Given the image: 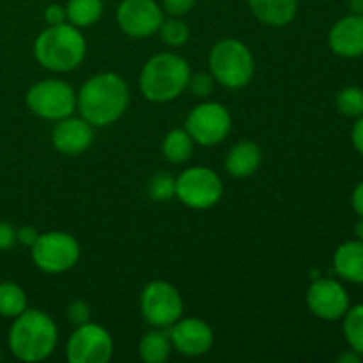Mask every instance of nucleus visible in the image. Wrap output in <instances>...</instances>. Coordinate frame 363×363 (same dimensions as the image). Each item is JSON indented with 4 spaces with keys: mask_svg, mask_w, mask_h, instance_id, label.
<instances>
[{
    "mask_svg": "<svg viewBox=\"0 0 363 363\" xmlns=\"http://www.w3.org/2000/svg\"><path fill=\"white\" fill-rule=\"evenodd\" d=\"M333 268L340 279L363 284V241H346L333 255Z\"/></svg>",
    "mask_w": 363,
    "mask_h": 363,
    "instance_id": "17",
    "label": "nucleus"
},
{
    "mask_svg": "<svg viewBox=\"0 0 363 363\" xmlns=\"http://www.w3.org/2000/svg\"><path fill=\"white\" fill-rule=\"evenodd\" d=\"M16 241V230L6 222H0V252L11 248Z\"/></svg>",
    "mask_w": 363,
    "mask_h": 363,
    "instance_id": "32",
    "label": "nucleus"
},
{
    "mask_svg": "<svg viewBox=\"0 0 363 363\" xmlns=\"http://www.w3.org/2000/svg\"><path fill=\"white\" fill-rule=\"evenodd\" d=\"M233 119L229 110L216 101L195 106L186 119V131L201 145H216L229 135Z\"/></svg>",
    "mask_w": 363,
    "mask_h": 363,
    "instance_id": "11",
    "label": "nucleus"
},
{
    "mask_svg": "<svg viewBox=\"0 0 363 363\" xmlns=\"http://www.w3.org/2000/svg\"><path fill=\"white\" fill-rule=\"evenodd\" d=\"M67 20L78 28L91 27L101 18L103 0H69L66 6Z\"/></svg>",
    "mask_w": 363,
    "mask_h": 363,
    "instance_id": "21",
    "label": "nucleus"
},
{
    "mask_svg": "<svg viewBox=\"0 0 363 363\" xmlns=\"http://www.w3.org/2000/svg\"><path fill=\"white\" fill-rule=\"evenodd\" d=\"M140 311L151 326L170 328L183 315V298L172 284L155 280L142 291Z\"/></svg>",
    "mask_w": 363,
    "mask_h": 363,
    "instance_id": "9",
    "label": "nucleus"
},
{
    "mask_svg": "<svg viewBox=\"0 0 363 363\" xmlns=\"http://www.w3.org/2000/svg\"><path fill=\"white\" fill-rule=\"evenodd\" d=\"M337 108L347 117H360L363 113V89L346 87L337 94Z\"/></svg>",
    "mask_w": 363,
    "mask_h": 363,
    "instance_id": "26",
    "label": "nucleus"
},
{
    "mask_svg": "<svg viewBox=\"0 0 363 363\" xmlns=\"http://www.w3.org/2000/svg\"><path fill=\"white\" fill-rule=\"evenodd\" d=\"M223 184L218 174L206 167H191L176 177V197L191 209H209L220 202Z\"/></svg>",
    "mask_w": 363,
    "mask_h": 363,
    "instance_id": "8",
    "label": "nucleus"
},
{
    "mask_svg": "<svg viewBox=\"0 0 363 363\" xmlns=\"http://www.w3.org/2000/svg\"><path fill=\"white\" fill-rule=\"evenodd\" d=\"M172 342H170L169 333L160 332H149L142 337L140 344H138V353L145 363H163L170 358L172 353Z\"/></svg>",
    "mask_w": 363,
    "mask_h": 363,
    "instance_id": "20",
    "label": "nucleus"
},
{
    "mask_svg": "<svg viewBox=\"0 0 363 363\" xmlns=\"http://www.w3.org/2000/svg\"><path fill=\"white\" fill-rule=\"evenodd\" d=\"M160 38L165 45L169 46H181L188 41L190 38V28L184 21L177 20V18H170V20H163L158 28Z\"/></svg>",
    "mask_w": 363,
    "mask_h": 363,
    "instance_id": "25",
    "label": "nucleus"
},
{
    "mask_svg": "<svg viewBox=\"0 0 363 363\" xmlns=\"http://www.w3.org/2000/svg\"><path fill=\"white\" fill-rule=\"evenodd\" d=\"M351 204H353L354 211L363 218V181L354 188L353 195H351Z\"/></svg>",
    "mask_w": 363,
    "mask_h": 363,
    "instance_id": "35",
    "label": "nucleus"
},
{
    "mask_svg": "<svg viewBox=\"0 0 363 363\" xmlns=\"http://www.w3.org/2000/svg\"><path fill=\"white\" fill-rule=\"evenodd\" d=\"M351 140H353L354 149L363 156V113L358 117L357 123H354L353 131H351Z\"/></svg>",
    "mask_w": 363,
    "mask_h": 363,
    "instance_id": "34",
    "label": "nucleus"
},
{
    "mask_svg": "<svg viewBox=\"0 0 363 363\" xmlns=\"http://www.w3.org/2000/svg\"><path fill=\"white\" fill-rule=\"evenodd\" d=\"M163 20V9L155 0H123L117 7V23L130 38H149Z\"/></svg>",
    "mask_w": 363,
    "mask_h": 363,
    "instance_id": "12",
    "label": "nucleus"
},
{
    "mask_svg": "<svg viewBox=\"0 0 363 363\" xmlns=\"http://www.w3.org/2000/svg\"><path fill=\"white\" fill-rule=\"evenodd\" d=\"M163 156L172 163H184L194 152V138L186 130H172L163 138Z\"/></svg>",
    "mask_w": 363,
    "mask_h": 363,
    "instance_id": "22",
    "label": "nucleus"
},
{
    "mask_svg": "<svg viewBox=\"0 0 363 363\" xmlns=\"http://www.w3.org/2000/svg\"><path fill=\"white\" fill-rule=\"evenodd\" d=\"M330 48L333 53L346 59H357L363 55V16L350 14L337 21L328 35Z\"/></svg>",
    "mask_w": 363,
    "mask_h": 363,
    "instance_id": "16",
    "label": "nucleus"
},
{
    "mask_svg": "<svg viewBox=\"0 0 363 363\" xmlns=\"http://www.w3.org/2000/svg\"><path fill=\"white\" fill-rule=\"evenodd\" d=\"M147 191L155 201H169V199L176 197V177L170 176L169 172L156 174L149 181Z\"/></svg>",
    "mask_w": 363,
    "mask_h": 363,
    "instance_id": "27",
    "label": "nucleus"
},
{
    "mask_svg": "<svg viewBox=\"0 0 363 363\" xmlns=\"http://www.w3.org/2000/svg\"><path fill=\"white\" fill-rule=\"evenodd\" d=\"M130 89L121 74L99 73L89 78L77 94V108L92 126L103 128L116 123L126 112Z\"/></svg>",
    "mask_w": 363,
    "mask_h": 363,
    "instance_id": "1",
    "label": "nucleus"
},
{
    "mask_svg": "<svg viewBox=\"0 0 363 363\" xmlns=\"http://www.w3.org/2000/svg\"><path fill=\"white\" fill-rule=\"evenodd\" d=\"M32 261L45 273H64L80 259V245L71 234L53 230L39 234L30 247Z\"/></svg>",
    "mask_w": 363,
    "mask_h": 363,
    "instance_id": "7",
    "label": "nucleus"
},
{
    "mask_svg": "<svg viewBox=\"0 0 363 363\" xmlns=\"http://www.w3.org/2000/svg\"><path fill=\"white\" fill-rule=\"evenodd\" d=\"M0 360H2V351H0Z\"/></svg>",
    "mask_w": 363,
    "mask_h": 363,
    "instance_id": "39",
    "label": "nucleus"
},
{
    "mask_svg": "<svg viewBox=\"0 0 363 363\" xmlns=\"http://www.w3.org/2000/svg\"><path fill=\"white\" fill-rule=\"evenodd\" d=\"M27 105L43 119L60 121L69 117L77 108V92L67 82L46 78L28 89Z\"/></svg>",
    "mask_w": 363,
    "mask_h": 363,
    "instance_id": "6",
    "label": "nucleus"
},
{
    "mask_svg": "<svg viewBox=\"0 0 363 363\" xmlns=\"http://www.w3.org/2000/svg\"><path fill=\"white\" fill-rule=\"evenodd\" d=\"M38 238H39V233L30 225L20 227V229L16 230V241H20V243L25 245V247H32V245L38 241Z\"/></svg>",
    "mask_w": 363,
    "mask_h": 363,
    "instance_id": "33",
    "label": "nucleus"
},
{
    "mask_svg": "<svg viewBox=\"0 0 363 363\" xmlns=\"http://www.w3.org/2000/svg\"><path fill=\"white\" fill-rule=\"evenodd\" d=\"M261 149L254 142H240L233 145L225 158V169L233 177H248L261 165Z\"/></svg>",
    "mask_w": 363,
    "mask_h": 363,
    "instance_id": "19",
    "label": "nucleus"
},
{
    "mask_svg": "<svg viewBox=\"0 0 363 363\" xmlns=\"http://www.w3.org/2000/svg\"><path fill=\"white\" fill-rule=\"evenodd\" d=\"M85 50L84 35L71 23L48 25L34 43L35 60L53 73H67L80 66Z\"/></svg>",
    "mask_w": 363,
    "mask_h": 363,
    "instance_id": "3",
    "label": "nucleus"
},
{
    "mask_svg": "<svg viewBox=\"0 0 363 363\" xmlns=\"http://www.w3.org/2000/svg\"><path fill=\"white\" fill-rule=\"evenodd\" d=\"M307 305L311 312L325 321L342 319L350 308V296L340 282L333 279H318L307 291Z\"/></svg>",
    "mask_w": 363,
    "mask_h": 363,
    "instance_id": "13",
    "label": "nucleus"
},
{
    "mask_svg": "<svg viewBox=\"0 0 363 363\" xmlns=\"http://www.w3.org/2000/svg\"><path fill=\"white\" fill-rule=\"evenodd\" d=\"M190 74V64L183 57L176 53H158L142 67L140 91L149 101H172L188 87Z\"/></svg>",
    "mask_w": 363,
    "mask_h": 363,
    "instance_id": "4",
    "label": "nucleus"
},
{
    "mask_svg": "<svg viewBox=\"0 0 363 363\" xmlns=\"http://www.w3.org/2000/svg\"><path fill=\"white\" fill-rule=\"evenodd\" d=\"M344 337L351 350L363 358V303L350 307L344 314Z\"/></svg>",
    "mask_w": 363,
    "mask_h": 363,
    "instance_id": "24",
    "label": "nucleus"
},
{
    "mask_svg": "<svg viewBox=\"0 0 363 363\" xmlns=\"http://www.w3.org/2000/svg\"><path fill=\"white\" fill-rule=\"evenodd\" d=\"M92 124L87 123L84 117H64L57 121V126L52 133V142L55 149L62 155H82L91 147L94 140V130Z\"/></svg>",
    "mask_w": 363,
    "mask_h": 363,
    "instance_id": "15",
    "label": "nucleus"
},
{
    "mask_svg": "<svg viewBox=\"0 0 363 363\" xmlns=\"http://www.w3.org/2000/svg\"><path fill=\"white\" fill-rule=\"evenodd\" d=\"M195 2L197 0H163V9L172 16H183L195 6Z\"/></svg>",
    "mask_w": 363,
    "mask_h": 363,
    "instance_id": "30",
    "label": "nucleus"
},
{
    "mask_svg": "<svg viewBox=\"0 0 363 363\" xmlns=\"http://www.w3.org/2000/svg\"><path fill=\"white\" fill-rule=\"evenodd\" d=\"M66 315L74 326H82L85 325V323L91 321L92 312H91V307H89V303H85L84 300H74L67 305Z\"/></svg>",
    "mask_w": 363,
    "mask_h": 363,
    "instance_id": "29",
    "label": "nucleus"
},
{
    "mask_svg": "<svg viewBox=\"0 0 363 363\" xmlns=\"http://www.w3.org/2000/svg\"><path fill=\"white\" fill-rule=\"evenodd\" d=\"M27 311V294L18 284H0V315L4 318H16Z\"/></svg>",
    "mask_w": 363,
    "mask_h": 363,
    "instance_id": "23",
    "label": "nucleus"
},
{
    "mask_svg": "<svg viewBox=\"0 0 363 363\" xmlns=\"http://www.w3.org/2000/svg\"><path fill=\"white\" fill-rule=\"evenodd\" d=\"M351 14H362L363 16V0H347Z\"/></svg>",
    "mask_w": 363,
    "mask_h": 363,
    "instance_id": "37",
    "label": "nucleus"
},
{
    "mask_svg": "<svg viewBox=\"0 0 363 363\" xmlns=\"http://www.w3.org/2000/svg\"><path fill=\"white\" fill-rule=\"evenodd\" d=\"M213 87H215V78H213L211 73L190 74L188 89H190L195 96H199V98H206V96L211 94Z\"/></svg>",
    "mask_w": 363,
    "mask_h": 363,
    "instance_id": "28",
    "label": "nucleus"
},
{
    "mask_svg": "<svg viewBox=\"0 0 363 363\" xmlns=\"http://www.w3.org/2000/svg\"><path fill=\"white\" fill-rule=\"evenodd\" d=\"M45 20H46V23H48V25L66 23V20H67L66 7L59 6V4H52V6L46 7Z\"/></svg>",
    "mask_w": 363,
    "mask_h": 363,
    "instance_id": "31",
    "label": "nucleus"
},
{
    "mask_svg": "<svg viewBox=\"0 0 363 363\" xmlns=\"http://www.w3.org/2000/svg\"><path fill=\"white\" fill-rule=\"evenodd\" d=\"M209 71L218 84L241 89L254 77V55L245 43L233 38L222 39L209 52Z\"/></svg>",
    "mask_w": 363,
    "mask_h": 363,
    "instance_id": "5",
    "label": "nucleus"
},
{
    "mask_svg": "<svg viewBox=\"0 0 363 363\" xmlns=\"http://www.w3.org/2000/svg\"><path fill=\"white\" fill-rule=\"evenodd\" d=\"M354 236H357V240L363 241V218L354 225Z\"/></svg>",
    "mask_w": 363,
    "mask_h": 363,
    "instance_id": "38",
    "label": "nucleus"
},
{
    "mask_svg": "<svg viewBox=\"0 0 363 363\" xmlns=\"http://www.w3.org/2000/svg\"><path fill=\"white\" fill-rule=\"evenodd\" d=\"M113 354L112 335L96 323L77 326L66 346V358L71 363H106Z\"/></svg>",
    "mask_w": 363,
    "mask_h": 363,
    "instance_id": "10",
    "label": "nucleus"
},
{
    "mask_svg": "<svg viewBox=\"0 0 363 363\" xmlns=\"http://www.w3.org/2000/svg\"><path fill=\"white\" fill-rule=\"evenodd\" d=\"M248 7L262 23L284 27L296 16L298 0H248Z\"/></svg>",
    "mask_w": 363,
    "mask_h": 363,
    "instance_id": "18",
    "label": "nucleus"
},
{
    "mask_svg": "<svg viewBox=\"0 0 363 363\" xmlns=\"http://www.w3.org/2000/svg\"><path fill=\"white\" fill-rule=\"evenodd\" d=\"M339 362H340V363H360V362H362V357L357 353V351H353V350H351V347H350V350H347L346 353L340 354Z\"/></svg>",
    "mask_w": 363,
    "mask_h": 363,
    "instance_id": "36",
    "label": "nucleus"
},
{
    "mask_svg": "<svg viewBox=\"0 0 363 363\" xmlns=\"http://www.w3.org/2000/svg\"><path fill=\"white\" fill-rule=\"evenodd\" d=\"M59 330L53 319L41 311H23L14 318L9 330V350L18 360L43 362L53 353Z\"/></svg>",
    "mask_w": 363,
    "mask_h": 363,
    "instance_id": "2",
    "label": "nucleus"
},
{
    "mask_svg": "<svg viewBox=\"0 0 363 363\" xmlns=\"http://www.w3.org/2000/svg\"><path fill=\"white\" fill-rule=\"evenodd\" d=\"M170 342L176 351L184 357H201L206 354L213 346V330L208 323L197 318L177 319L170 326Z\"/></svg>",
    "mask_w": 363,
    "mask_h": 363,
    "instance_id": "14",
    "label": "nucleus"
}]
</instances>
